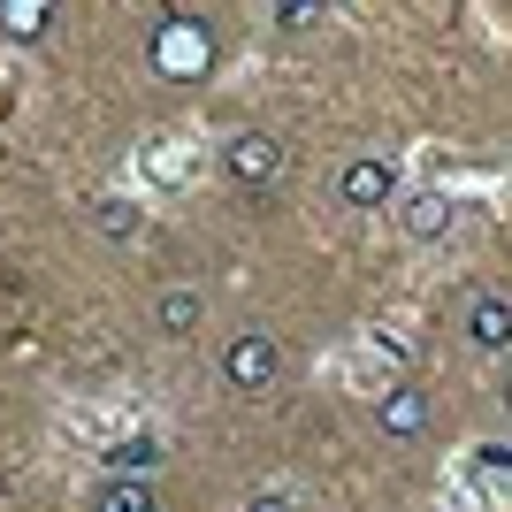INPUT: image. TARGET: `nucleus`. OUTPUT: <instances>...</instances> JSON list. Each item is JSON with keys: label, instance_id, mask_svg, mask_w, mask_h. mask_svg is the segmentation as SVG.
<instances>
[{"label": "nucleus", "instance_id": "1", "mask_svg": "<svg viewBox=\"0 0 512 512\" xmlns=\"http://www.w3.org/2000/svg\"><path fill=\"white\" fill-rule=\"evenodd\" d=\"M153 69L161 77H176V85H207L214 77V31H207V16H161L153 23Z\"/></svg>", "mask_w": 512, "mask_h": 512}, {"label": "nucleus", "instance_id": "2", "mask_svg": "<svg viewBox=\"0 0 512 512\" xmlns=\"http://www.w3.org/2000/svg\"><path fill=\"white\" fill-rule=\"evenodd\" d=\"M276 375H283V344L276 337H230L222 344V383H230L237 398L276 390Z\"/></svg>", "mask_w": 512, "mask_h": 512}, {"label": "nucleus", "instance_id": "3", "mask_svg": "<svg viewBox=\"0 0 512 512\" xmlns=\"http://www.w3.org/2000/svg\"><path fill=\"white\" fill-rule=\"evenodd\" d=\"M222 176L245 184V192H268V184L283 176V138H268V130H237L230 146H222Z\"/></svg>", "mask_w": 512, "mask_h": 512}, {"label": "nucleus", "instance_id": "4", "mask_svg": "<svg viewBox=\"0 0 512 512\" xmlns=\"http://www.w3.org/2000/svg\"><path fill=\"white\" fill-rule=\"evenodd\" d=\"M390 192H398V176H390L383 153H352L337 169V207H352V214H375Z\"/></svg>", "mask_w": 512, "mask_h": 512}, {"label": "nucleus", "instance_id": "5", "mask_svg": "<svg viewBox=\"0 0 512 512\" xmlns=\"http://www.w3.org/2000/svg\"><path fill=\"white\" fill-rule=\"evenodd\" d=\"M153 467H169V444L161 436H123L107 451V482H146Z\"/></svg>", "mask_w": 512, "mask_h": 512}, {"label": "nucleus", "instance_id": "6", "mask_svg": "<svg viewBox=\"0 0 512 512\" xmlns=\"http://www.w3.org/2000/svg\"><path fill=\"white\" fill-rule=\"evenodd\" d=\"M467 337L482 344V352H505V344H512V306H505V291H482V299L467 306Z\"/></svg>", "mask_w": 512, "mask_h": 512}, {"label": "nucleus", "instance_id": "7", "mask_svg": "<svg viewBox=\"0 0 512 512\" xmlns=\"http://www.w3.org/2000/svg\"><path fill=\"white\" fill-rule=\"evenodd\" d=\"M375 421H383V436H428V398L413 383H398V390H383Z\"/></svg>", "mask_w": 512, "mask_h": 512}, {"label": "nucleus", "instance_id": "8", "mask_svg": "<svg viewBox=\"0 0 512 512\" xmlns=\"http://www.w3.org/2000/svg\"><path fill=\"white\" fill-rule=\"evenodd\" d=\"M153 329H161V337H184V329H199V291H192V283H169V291L153 299Z\"/></svg>", "mask_w": 512, "mask_h": 512}, {"label": "nucleus", "instance_id": "9", "mask_svg": "<svg viewBox=\"0 0 512 512\" xmlns=\"http://www.w3.org/2000/svg\"><path fill=\"white\" fill-rule=\"evenodd\" d=\"M92 512H161V497H153L146 482H107V490L92 497Z\"/></svg>", "mask_w": 512, "mask_h": 512}, {"label": "nucleus", "instance_id": "10", "mask_svg": "<svg viewBox=\"0 0 512 512\" xmlns=\"http://www.w3.org/2000/svg\"><path fill=\"white\" fill-rule=\"evenodd\" d=\"M444 222H451V199H436V192H413L406 199V230L413 237H444Z\"/></svg>", "mask_w": 512, "mask_h": 512}, {"label": "nucleus", "instance_id": "11", "mask_svg": "<svg viewBox=\"0 0 512 512\" xmlns=\"http://www.w3.org/2000/svg\"><path fill=\"white\" fill-rule=\"evenodd\" d=\"M321 16H329L321 0H276V8H268V23H276V31H314Z\"/></svg>", "mask_w": 512, "mask_h": 512}, {"label": "nucleus", "instance_id": "12", "mask_svg": "<svg viewBox=\"0 0 512 512\" xmlns=\"http://www.w3.org/2000/svg\"><path fill=\"white\" fill-rule=\"evenodd\" d=\"M92 222H100V237H130L138 230V207H130V199H107V207H92Z\"/></svg>", "mask_w": 512, "mask_h": 512}, {"label": "nucleus", "instance_id": "13", "mask_svg": "<svg viewBox=\"0 0 512 512\" xmlns=\"http://www.w3.org/2000/svg\"><path fill=\"white\" fill-rule=\"evenodd\" d=\"M0 23H8L16 39H39L46 23H54V8H31V0H23V8H0Z\"/></svg>", "mask_w": 512, "mask_h": 512}, {"label": "nucleus", "instance_id": "14", "mask_svg": "<svg viewBox=\"0 0 512 512\" xmlns=\"http://www.w3.org/2000/svg\"><path fill=\"white\" fill-rule=\"evenodd\" d=\"M482 474H490V482H505V474H512V444H505V436L482 444Z\"/></svg>", "mask_w": 512, "mask_h": 512}, {"label": "nucleus", "instance_id": "15", "mask_svg": "<svg viewBox=\"0 0 512 512\" xmlns=\"http://www.w3.org/2000/svg\"><path fill=\"white\" fill-rule=\"evenodd\" d=\"M237 512H291V497H245Z\"/></svg>", "mask_w": 512, "mask_h": 512}]
</instances>
